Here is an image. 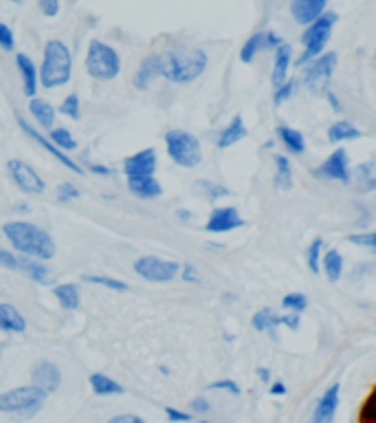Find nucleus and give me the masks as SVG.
<instances>
[{"instance_id": "f257e3e1", "label": "nucleus", "mask_w": 376, "mask_h": 423, "mask_svg": "<svg viewBox=\"0 0 376 423\" xmlns=\"http://www.w3.org/2000/svg\"><path fill=\"white\" fill-rule=\"evenodd\" d=\"M3 232L11 242V247L29 258H36L40 263H44V260H51L55 256V242L51 234L34 223L11 221L3 227Z\"/></svg>"}, {"instance_id": "f03ea898", "label": "nucleus", "mask_w": 376, "mask_h": 423, "mask_svg": "<svg viewBox=\"0 0 376 423\" xmlns=\"http://www.w3.org/2000/svg\"><path fill=\"white\" fill-rule=\"evenodd\" d=\"M207 64L209 58L203 48L159 53V77H166L174 84H189L205 73Z\"/></svg>"}, {"instance_id": "7ed1b4c3", "label": "nucleus", "mask_w": 376, "mask_h": 423, "mask_svg": "<svg viewBox=\"0 0 376 423\" xmlns=\"http://www.w3.org/2000/svg\"><path fill=\"white\" fill-rule=\"evenodd\" d=\"M71 71H73V58L69 46L62 40H48L44 44L42 67L38 71V84H42V89L64 86L71 79Z\"/></svg>"}, {"instance_id": "20e7f679", "label": "nucleus", "mask_w": 376, "mask_h": 423, "mask_svg": "<svg viewBox=\"0 0 376 423\" xmlns=\"http://www.w3.org/2000/svg\"><path fill=\"white\" fill-rule=\"evenodd\" d=\"M46 401V393L36 386H20L0 395V412H7L20 419H29L40 412Z\"/></svg>"}, {"instance_id": "39448f33", "label": "nucleus", "mask_w": 376, "mask_h": 423, "mask_svg": "<svg viewBox=\"0 0 376 423\" xmlns=\"http://www.w3.org/2000/svg\"><path fill=\"white\" fill-rule=\"evenodd\" d=\"M86 71L90 77L100 79V82H108V79H114L119 75L121 58L110 44L102 40H90L86 53Z\"/></svg>"}, {"instance_id": "423d86ee", "label": "nucleus", "mask_w": 376, "mask_h": 423, "mask_svg": "<svg viewBox=\"0 0 376 423\" xmlns=\"http://www.w3.org/2000/svg\"><path fill=\"white\" fill-rule=\"evenodd\" d=\"M166 148L170 159L181 168H196L203 161L201 141L187 130H168L166 133Z\"/></svg>"}, {"instance_id": "0eeeda50", "label": "nucleus", "mask_w": 376, "mask_h": 423, "mask_svg": "<svg viewBox=\"0 0 376 423\" xmlns=\"http://www.w3.org/2000/svg\"><path fill=\"white\" fill-rule=\"evenodd\" d=\"M335 22H337V13H333V11H323L317 20H313V22H310V25L306 27L304 36H302V42H304V56L297 60L300 67H304L306 62L315 60L317 56L323 53V46L328 44V40H330V31H333Z\"/></svg>"}, {"instance_id": "6e6552de", "label": "nucleus", "mask_w": 376, "mask_h": 423, "mask_svg": "<svg viewBox=\"0 0 376 423\" xmlns=\"http://www.w3.org/2000/svg\"><path fill=\"white\" fill-rule=\"evenodd\" d=\"M135 271L148 282H172L181 271V263L159 256H143L135 263Z\"/></svg>"}, {"instance_id": "1a4fd4ad", "label": "nucleus", "mask_w": 376, "mask_h": 423, "mask_svg": "<svg viewBox=\"0 0 376 423\" xmlns=\"http://www.w3.org/2000/svg\"><path fill=\"white\" fill-rule=\"evenodd\" d=\"M335 67H337V53H323V56H317L315 62L306 67L304 71V84L310 93L315 95H321L328 89V82L335 73Z\"/></svg>"}, {"instance_id": "9d476101", "label": "nucleus", "mask_w": 376, "mask_h": 423, "mask_svg": "<svg viewBox=\"0 0 376 423\" xmlns=\"http://www.w3.org/2000/svg\"><path fill=\"white\" fill-rule=\"evenodd\" d=\"M7 170L13 178V183L18 186L25 194H42L44 192L46 186H44L42 176L36 172L34 166L25 164V161H20V159H11L7 164Z\"/></svg>"}, {"instance_id": "9b49d317", "label": "nucleus", "mask_w": 376, "mask_h": 423, "mask_svg": "<svg viewBox=\"0 0 376 423\" xmlns=\"http://www.w3.org/2000/svg\"><path fill=\"white\" fill-rule=\"evenodd\" d=\"M315 176H319V178H330V181L348 183V181H350V159H348L346 148H337V150L315 170Z\"/></svg>"}, {"instance_id": "f8f14e48", "label": "nucleus", "mask_w": 376, "mask_h": 423, "mask_svg": "<svg viewBox=\"0 0 376 423\" xmlns=\"http://www.w3.org/2000/svg\"><path fill=\"white\" fill-rule=\"evenodd\" d=\"M15 122H18V126H20V130H22L25 135H29L34 141H38V143L42 145V148H46L48 152H51V155L60 161V164H62L64 168H69L71 172H77V174H84V168H81L79 164H75V161H73L71 157L64 155L60 148H55V145L51 143V139H46V137L40 133V130H36V128L31 126L29 122H25V117L20 115V112H15Z\"/></svg>"}, {"instance_id": "ddd939ff", "label": "nucleus", "mask_w": 376, "mask_h": 423, "mask_svg": "<svg viewBox=\"0 0 376 423\" xmlns=\"http://www.w3.org/2000/svg\"><path fill=\"white\" fill-rule=\"evenodd\" d=\"M123 172L128 178H143V176H154L156 172V150L145 148L135 155H130L123 161Z\"/></svg>"}, {"instance_id": "4468645a", "label": "nucleus", "mask_w": 376, "mask_h": 423, "mask_svg": "<svg viewBox=\"0 0 376 423\" xmlns=\"http://www.w3.org/2000/svg\"><path fill=\"white\" fill-rule=\"evenodd\" d=\"M242 225H244V219L240 216V212L236 207H216L209 214L205 230L211 234H227L231 230H238Z\"/></svg>"}, {"instance_id": "2eb2a0df", "label": "nucleus", "mask_w": 376, "mask_h": 423, "mask_svg": "<svg viewBox=\"0 0 376 423\" xmlns=\"http://www.w3.org/2000/svg\"><path fill=\"white\" fill-rule=\"evenodd\" d=\"M251 324L255 331H269L271 335H275V329L284 324L288 329H300V315L293 313V315H275L271 308H262V311H257L253 318H251Z\"/></svg>"}, {"instance_id": "dca6fc26", "label": "nucleus", "mask_w": 376, "mask_h": 423, "mask_svg": "<svg viewBox=\"0 0 376 423\" xmlns=\"http://www.w3.org/2000/svg\"><path fill=\"white\" fill-rule=\"evenodd\" d=\"M339 395H341V386L333 384L328 390L323 393V397L317 401L315 412H313V423H333L337 408H339Z\"/></svg>"}, {"instance_id": "f3484780", "label": "nucleus", "mask_w": 376, "mask_h": 423, "mask_svg": "<svg viewBox=\"0 0 376 423\" xmlns=\"http://www.w3.org/2000/svg\"><path fill=\"white\" fill-rule=\"evenodd\" d=\"M31 379H34L36 388L44 390V393H53L62 384V372L51 362H38L34 366V372H31Z\"/></svg>"}, {"instance_id": "a211bd4d", "label": "nucleus", "mask_w": 376, "mask_h": 423, "mask_svg": "<svg viewBox=\"0 0 376 423\" xmlns=\"http://www.w3.org/2000/svg\"><path fill=\"white\" fill-rule=\"evenodd\" d=\"M325 3H328V0H293L290 13H293V18H295V22L306 27L323 13Z\"/></svg>"}, {"instance_id": "6ab92c4d", "label": "nucleus", "mask_w": 376, "mask_h": 423, "mask_svg": "<svg viewBox=\"0 0 376 423\" xmlns=\"http://www.w3.org/2000/svg\"><path fill=\"white\" fill-rule=\"evenodd\" d=\"M15 64H18V71H20V77H22V91L27 97H36L38 93V69L34 60L25 53H18L15 56Z\"/></svg>"}, {"instance_id": "aec40b11", "label": "nucleus", "mask_w": 376, "mask_h": 423, "mask_svg": "<svg viewBox=\"0 0 376 423\" xmlns=\"http://www.w3.org/2000/svg\"><path fill=\"white\" fill-rule=\"evenodd\" d=\"M288 67H290V46L282 42L275 48V64H273V73H271V82L275 89L288 79Z\"/></svg>"}, {"instance_id": "412c9836", "label": "nucleus", "mask_w": 376, "mask_h": 423, "mask_svg": "<svg viewBox=\"0 0 376 423\" xmlns=\"http://www.w3.org/2000/svg\"><path fill=\"white\" fill-rule=\"evenodd\" d=\"M128 188L130 192L139 199H159L163 194L161 183L154 176H143V178H128Z\"/></svg>"}, {"instance_id": "4be33fe9", "label": "nucleus", "mask_w": 376, "mask_h": 423, "mask_svg": "<svg viewBox=\"0 0 376 423\" xmlns=\"http://www.w3.org/2000/svg\"><path fill=\"white\" fill-rule=\"evenodd\" d=\"M27 329V322L20 311L13 304H0V331L7 333H22Z\"/></svg>"}, {"instance_id": "5701e85b", "label": "nucleus", "mask_w": 376, "mask_h": 423, "mask_svg": "<svg viewBox=\"0 0 376 423\" xmlns=\"http://www.w3.org/2000/svg\"><path fill=\"white\" fill-rule=\"evenodd\" d=\"M29 112H31V117H34L40 124V128H46V130L53 128V124H55V108L48 104L46 100H40V97H31Z\"/></svg>"}, {"instance_id": "b1692460", "label": "nucleus", "mask_w": 376, "mask_h": 423, "mask_svg": "<svg viewBox=\"0 0 376 423\" xmlns=\"http://www.w3.org/2000/svg\"><path fill=\"white\" fill-rule=\"evenodd\" d=\"M156 77H159V53L141 60L137 75H135V86L143 91V89H148Z\"/></svg>"}, {"instance_id": "393cba45", "label": "nucleus", "mask_w": 376, "mask_h": 423, "mask_svg": "<svg viewBox=\"0 0 376 423\" xmlns=\"http://www.w3.org/2000/svg\"><path fill=\"white\" fill-rule=\"evenodd\" d=\"M244 137H247V126H244L242 115H236L231 122H229V126L220 133L216 143H218V148H231L234 143L242 141Z\"/></svg>"}, {"instance_id": "a878e982", "label": "nucleus", "mask_w": 376, "mask_h": 423, "mask_svg": "<svg viewBox=\"0 0 376 423\" xmlns=\"http://www.w3.org/2000/svg\"><path fill=\"white\" fill-rule=\"evenodd\" d=\"M53 296L58 298L60 306L67 308V311L79 308V287L75 282H64V285L53 287Z\"/></svg>"}, {"instance_id": "bb28decb", "label": "nucleus", "mask_w": 376, "mask_h": 423, "mask_svg": "<svg viewBox=\"0 0 376 423\" xmlns=\"http://www.w3.org/2000/svg\"><path fill=\"white\" fill-rule=\"evenodd\" d=\"M277 137L282 139L284 148L293 155H304L306 150V141H304V135L295 128H288V126H280L277 128Z\"/></svg>"}, {"instance_id": "cd10ccee", "label": "nucleus", "mask_w": 376, "mask_h": 423, "mask_svg": "<svg viewBox=\"0 0 376 423\" xmlns=\"http://www.w3.org/2000/svg\"><path fill=\"white\" fill-rule=\"evenodd\" d=\"M354 176H356V190L361 194H370L376 188V164L374 161H365V164H361L354 170Z\"/></svg>"}, {"instance_id": "c85d7f7f", "label": "nucleus", "mask_w": 376, "mask_h": 423, "mask_svg": "<svg viewBox=\"0 0 376 423\" xmlns=\"http://www.w3.org/2000/svg\"><path fill=\"white\" fill-rule=\"evenodd\" d=\"M358 137H363V130H358L354 124L350 122H335L328 130V139L333 143H341V141H354Z\"/></svg>"}, {"instance_id": "c756f323", "label": "nucleus", "mask_w": 376, "mask_h": 423, "mask_svg": "<svg viewBox=\"0 0 376 423\" xmlns=\"http://www.w3.org/2000/svg\"><path fill=\"white\" fill-rule=\"evenodd\" d=\"M275 188L288 192L293 188V168L290 161L282 155L275 157Z\"/></svg>"}, {"instance_id": "7c9ffc66", "label": "nucleus", "mask_w": 376, "mask_h": 423, "mask_svg": "<svg viewBox=\"0 0 376 423\" xmlns=\"http://www.w3.org/2000/svg\"><path fill=\"white\" fill-rule=\"evenodd\" d=\"M88 382H90V386L95 390V395H121L126 390L119 382H114V379L102 375V372H95V375H90Z\"/></svg>"}, {"instance_id": "2f4dec72", "label": "nucleus", "mask_w": 376, "mask_h": 423, "mask_svg": "<svg viewBox=\"0 0 376 423\" xmlns=\"http://www.w3.org/2000/svg\"><path fill=\"white\" fill-rule=\"evenodd\" d=\"M18 269L25 271L31 280H36L40 285L48 282V267L42 265V263H38V260H31V258L22 256V258H18Z\"/></svg>"}, {"instance_id": "473e14b6", "label": "nucleus", "mask_w": 376, "mask_h": 423, "mask_svg": "<svg viewBox=\"0 0 376 423\" xmlns=\"http://www.w3.org/2000/svg\"><path fill=\"white\" fill-rule=\"evenodd\" d=\"M262 48H267V31H260V34L251 36L247 42H244L242 51H240V60L244 64H249V62H253V58L260 51H262Z\"/></svg>"}, {"instance_id": "72a5a7b5", "label": "nucleus", "mask_w": 376, "mask_h": 423, "mask_svg": "<svg viewBox=\"0 0 376 423\" xmlns=\"http://www.w3.org/2000/svg\"><path fill=\"white\" fill-rule=\"evenodd\" d=\"M323 271H325V275H328L330 282H337L341 278V273H343V256L337 249L325 252V256H323Z\"/></svg>"}, {"instance_id": "f704fd0d", "label": "nucleus", "mask_w": 376, "mask_h": 423, "mask_svg": "<svg viewBox=\"0 0 376 423\" xmlns=\"http://www.w3.org/2000/svg\"><path fill=\"white\" fill-rule=\"evenodd\" d=\"M51 143L60 150H75L77 148V141L73 139V135L69 133L67 128H51Z\"/></svg>"}, {"instance_id": "c9c22d12", "label": "nucleus", "mask_w": 376, "mask_h": 423, "mask_svg": "<svg viewBox=\"0 0 376 423\" xmlns=\"http://www.w3.org/2000/svg\"><path fill=\"white\" fill-rule=\"evenodd\" d=\"M84 282L100 285V287H106L112 291H128V282L117 280V278H108V275H84Z\"/></svg>"}, {"instance_id": "e433bc0d", "label": "nucleus", "mask_w": 376, "mask_h": 423, "mask_svg": "<svg viewBox=\"0 0 376 423\" xmlns=\"http://www.w3.org/2000/svg\"><path fill=\"white\" fill-rule=\"evenodd\" d=\"M321 249H323V240L321 238H315L310 242V247L306 252V260H308V267L313 273H319V258H321Z\"/></svg>"}, {"instance_id": "4c0bfd02", "label": "nucleus", "mask_w": 376, "mask_h": 423, "mask_svg": "<svg viewBox=\"0 0 376 423\" xmlns=\"http://www.w3.org/2000/svg\"><path fill=\"white\" fill-rule=\"evenodd\" d=\"M196 188H199L207 199H220V197H229V194H231L229 188L211 183V181H201V183H196Z\"/></svg>"}, {"instance_id": "58836bf2", "label": "nucleus", "mask_w": 376, "mask_h": 423, "mask_svg": "<svg viewBox=\"0 0 376 423\" xmlns=\"http://www.w3.org/2000/svg\"><path fill=\"white\" fill-rule=\"evenodd\" d=\"M60 112H62V115H67L69 119H75V122H77L79 115H81V112H79V97H77L75 93H71V95L67 97V100L62 102Z\"/></svg>"}, {"instance_id": "ea45409f", "label": "nucleus", "mask_w": 376, "mask_h": 423, "mask_svg": "<svg viewBox=\"0 0 376 423\" xmlns=\"http://www.w3.org/2000/svg\"><path fill=\"white\" fill-rule=\"evenodd\" d=\"M282 304H284V308H288V311H293V313H302L308 306V298L304 294H288V296H284Z\"/></svg>"}, {"instance_id": "a19ab883", "label": "nucleus", "mask_w": 376, "mask_h": 423, "mask_svg": "<svg viewBox=\"0 0 376 423\" xmlns=\"http://www.w3.org/2000/svg\"><path fill=\"white\" fill-rule=\"evenodd\" d=\"M358 423H376V395L374 393H370L361 412H358Z\"/></svg>"}, {"instance_id": "79ce46f5", "label": "nucleus", "mask_w": 376, "mask_h": 423, "mask_svg": "<svg viewBox=\"0 0 376 423\" xmlns=\"http://www.w3.org/2000/svg\"><path fill=\"white\" fill-rule=\"evenodd\" d=\"M348 242H352V245H356V247H365V249H370V252L376 249V236H374V232L350 234V236H348Z\"/></svg>"}, {"instance_id": "37998d69", "label": "nucleus", "mask_w": 376, "mask_h": 423, "mask_svg": "<svg viewBox=\"0 0 376 423\" xmlns=\"http://www.w3.org/2000/svg\"><path fill=\"white\" fill-rule=\"evenodd\" d=\"M293 93H295V79H286V82L280 84V86H277V91H275V97H273L275 106H282L286 100H290Z\"/></svg>"}, {"instance_id": "c03bdc74", "label": "nucleus", "mask_w": 376, "mask_h": 423, "mask_svg": "<svg viewBox=\"0 0 376 423\" xmlns=\"http://www.w3.org/2000/svg\"><path fill=\"white\" fill-rule=\"evenodd\" d=\"M13 46H15V38H13L11 27H7L5 22H0V48H5V51H13Z\"/></svg>"}, {"instance_id": "a18cd8bd", "label": "nucleus", "mask_w": 376, "mask_h": 423, "mask_svg": "<svg viewBox=\"0 0 376 423\" xmlns=\"http://www.w3.org/2000/svg\"><path fill=\"white\" fill-rule=\"evenodd\" d=\"M79 197V190L73 183H62L58 186V199L60 201H75Z\"/></svg>"}, {"instance_id": "49530a36", "label": "nucleus", "mask_w": 376, "mask_h": 423, "mask_svg": "<svg viewBox=\"0 0 376 423\" xmlns=\"http://www.w3.org/2000/svg\"><path fill=\"white\" fill-rule=\"evenodd\" d=\"M38 7L46 18H55L60 13V0H38Z\"/></svg>"}, {"instance_id": "de8ad7c7", "label": "nucleus", "mask_w": 376, "mask_h": 423, "mask_svg": "<svg viewBox=\"0 0 376 423\" xmlns=\"http://www.w3.org/2000/svg\"><path fill=\"white\" fill-rule=\"evenodd\" d=\"M183 275V282H189V285H199L201 282V273H199V269H196L192 263H185L183 265V269L178 271Z\"/></svg>"}, {"instance_id": "09e8293b", "label": "nucleus", "mask_w": 376, "mask_h": 423, "mask_svg": "<svg viewBox=\"0 0 376 423\" xmlns=\"http://www.w3.org/2000/svg\"><path fill=\"white\" fill-rule=\"evenodd\" d=\"M0 267H5V269H18V256H13L11 252H7V249H0Z\"/></svg>"}, {"instance_id": "8fccbe9b", "label": "nucleus", "mask_w": 376, "mask_h": 423, "mask_svg": "<svg viewBox=\"0 0 376 423\" xmlns=\"http://www.w3.org/2000/svg\"><path fill=\"white\" fill-rule=\"evenodd\" d=\"M166 415H168L170 423H183V421H192V415H189V412L176 410V408H172V405H166Z\"/></svg>"}, {"instance_id": "3c124183", "label": "nucleus", "mask_w": 376, "mask_h": 423, "mask_svg": "<svg viewBox=\"0 0 376 423\" xmlns=\"http://www.w3.org/2000/svg\"><path fill=\"white\" fill-rule=\"evenodd\" d=\"M211 390H227V393H231V395H240V388H238V384L236 382H231V379H222V382H214L209 386Z\"/></svg>"}, {"instance_id": "603ef678", "label": "nucleus", "mask_w": 376, "mask_h": 423, "mask_svg": "<svg viewBox=\"0 0 376 423\" xmlns=\"http://www.w3.org/2000/svg\"><path fill=\"white\" fill-rule=\"evenodd\" d=\"M108 423H145V421L137 415H119V417L110 419Z\"/></svg>"}, {"instance_id": "864d4df0", "label": "nucleus", "mask_w": 376, "mask_h": 423, "mask_svg": "<svg viewBox=\"0 0 376 423\" xmlns=\"http://www.w3.org/2000/svg\"><path fill=\"white\" fill-rule=\"evenodd\" d=\"M192 410H194V412H209V401L203 399V397L194 399V401H192Z\"/></svg>"}, {"instance_id": "5fc2aeb1", "label": "nucleus", "mask_w": 376, "mask_h": 423, "mask_svg": "<svg viewBox=\"0 0 376 423\" xmlns=\"http://www.w3.org/2000/svg\"><path fill=\"white\" fill-rule=\"evenodd\" d=\"M280 44H282L280 36H275L273 31H267V48H277Z\"/></svg>"}, {"instance_id": "6e6d98bb", "label": "nucleus", "mask_w": 376, "mask_h": 423, "mask_svg": "<svg viewBox=\"0 0 376 423\" xmlns=\"http://www.w3.org/2000/svg\"><path fill=\"white\" fill-rule=\"evenodd\" d=\"M90 170H93L95 174H102V176H110V174H112V170H110V168H106V166H100V164H93V166H90Z\"/></svg>"}, {"instance_id": "4d7b16f0", "label": "nucleus", "mask_w": 376, "mask_h": 423, "mask_svg": "<svg viewBox=\"0 0 376 423\" xmlns=\"http://www.w3.org/2000/svg\"><path fill=\"white\" fill-rule=\"evenodd\" d=\"M271 395H286V386L282 382H275L271 386Z\"/></svg>"}, {"instance_id": "13d9d810", "label": "nucleus", "mask_w": 376, "mask_h": 423, "mask_svg": "<svg viewBox=\"0 0 376 423\" xmlns=\"http://www.w3.org/2000/svg\"><path fill=\"white\" fill-rule=\"evenodd\" d=\"M176 216H178V219H181V221H185V223H187V221L192 219V214H189V212H187V209H178V212H176Z\"/></svg>"}, {"instance_id": "bf43d9fd", "label": "nucleus", "mask_w": 376, "mask_h": 423, "mask_svg": "<svg viewBox=\"0 0 376 423\" xmlns=\"http://www.w3.org/2000/svg\"><path fill=\"white\" fill-rule=\"evenodd\" d=\"M257 375H260V379H262V382H269V379H271V375H269L267 368H257Z\"/></svg>"}, {"instance_id": "052dcab7", "label": "nucleus", "mask_w": 376, "mask_h": 423, "mask_svg": "<svg viewBox=\"0 0 376 423\" xmlns=\"http://www.w3.org/2000/svg\"><path fill=\"white\" fill-rule=\"evenodd\" d=\"M328 100H330V104H333V110H341V104L337 102V97H335L333 93H328Z\"/></svg>"}, {"instance_id": "680f3d73", "label": "nucleus", "mask_w": 376, "mask_h": 423, "mask_svg": "<svg viewBox=\"0 0 376 423\" xmlns=\"http://www.w3.org/2000/svg\"><path fill=\"white\" fill-rule=\"evenodd\" d=\"M11 3H15V5H20V3H25V0H11Z\"/></svg>"}, {"instance_id": "e2e57ef3", "label": "nucleus", "mask_w": 376, "mask_h": 423, "mask_svg": "<svg viewBox=\"0 0 376 423\" xmlns=\"http://www.w3.org/2000/svg\"><path fill=\"white\" fill-rule=\"evenodd\" d=\"M199 423H209V421H199Z\"/></svg>"}]
</instances>
